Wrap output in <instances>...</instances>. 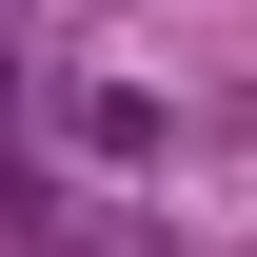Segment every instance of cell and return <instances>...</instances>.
<instances>
[{
	"instance_id": "6da1fadb",
	"label": "cell",
	"mask_w": 257,
	"mask_h": 257,
	"mask_svg": "<svg viewBox=\"0 0 257 257\" xmlns=\"http://www.w3.org/2000/svg\"><path fill=\"white\" fill-rule=\"evenodd\" d=\"M60 139H79L99 178H159V159H178V119H159L139 79H60Z\"/></svg>"
}]
</instances>
